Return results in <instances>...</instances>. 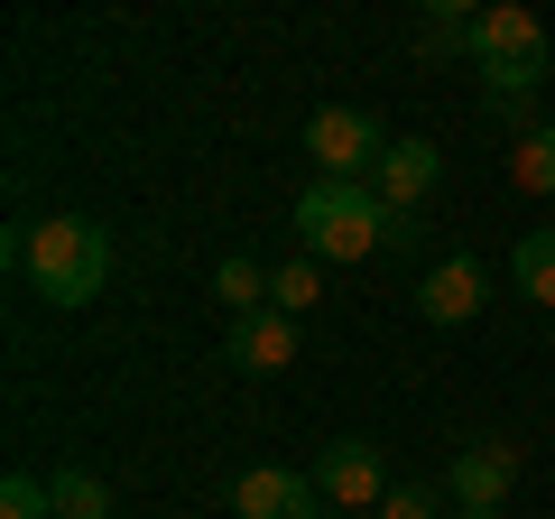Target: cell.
I'll use <instances>...</instances> for the list:
<instances>
[{"instance_id": "obj_13", "label": "cell", "mask_w": 555, "mask_h": 519, "mask_svg": "<svg viewBox=\"0 0 555 519\" xmlns=\"http://www.w3.org/2000/svg\"><path fill=\"white\" fill-rule=\"evenodd\" d=\"M324 298V260H278V269H269V306H278V316H306V306H315Z\"/></svg>"}, {"instance_id": "obj_18", "label": "cell", "mask_w": 555, "mask_h": 519, "mask_svg": "<svg viewBox=\"0 0 555 519\" xmlns=\"http://www.w3.org/2000/svg\"><path fill=\"white\" fill-rule=\"evenodd\" d=\"M0 519H56L47 482H38V473H10V482H0Z\"/></svg>"}, {"instance_id": "obj_8", "label": "cell", "mask_w": 555, "mask_h": 519, "mask_svg": "<svg viewBox=\"0 0 555 519\" xmlns=\"http://www.w3.org/2000/svg\"><path fill=\"white\" fill-rule=\"evenodd\" d=\"M509 482H518V445H463L454 473H444V501L454 510H500Z\"/></svg>"}, {"instance_id": "obj_2", "label": "cell", "mask_w": 555, "mask_h": 519, "mask_svg": "<svg viewBox=\"0 0 555 519\" xmlns=\"http://www.w3.org/2000/svg\"><path fill=\"white\" fill-rule=\"evenodd\" d=\"M297 241L306 260H371L389 251V204L371 195V186H306L297 195Z\"/></svg>"}, {"instance_id": "obj_3", "label": "cell", "mask_w": 555, "mask_h": 519, "mask_svg": "<svg viewBox=\"0 0 555 519\" xmlns=\"http://www.w3.org/2000/svg\"><path fill=\"white\" fill-rule=\"evenodd\" d=\"M306 159H315L324 186H371L379 159H389V130H379L371 112H352V102H324V112L306 121Z\"/></svg>"}, {"instance_id": "obj_12", "label": "cell", "mask_w": 555, "mask_h": 519, "mask_svg": "<svg viewBox=\"0 0 555 519\" xmlns=\"http://www.w3.org/2000/svg\"><path fill=\"white\" fill-rule=\"evenodd\" d=\"M47 501H56V519H120L112 510V482H102L93 464H65V473L47 482Z\"/></svg>"}, {"instance_id": "obj_11", "label": "cell", "mask_w": 555, "mask_h": 519, "mask_svg": "<svg viewBox=\"0 0 555 519\" xmlns=\"http://www.w3.org/2000/svg\"><path fill=\"white\" fill-rule=\"evenodd\" d=\"M509 288L528 306H555V223H537V232L509 251Z\"/></svg>"}, {"instance_id": "obj_17", "label": "cell", "mask_w": 555, "mask_h": 519, "mask_svg": "<svg viewBox=\"0 0 555 519\" xmlns=\"http://www.w3.org/2000/svg\"><path fill=\"white\" fill-rule=\"evenodd\" d=\"M371 519H454V501H444L436 492V482H398V492L389 501H379V510Z\"/></svg>"}, {"instance_id": "obj_15", "label": "cell", "mask_w": 555, "mask_h": 519, "mask_svg": "<svg viewBox=\"0 0 555 519\" xmlns=\"http://www.w3.org/2000/svg\"><path fill=\"white\" fill-rule=\"evenodd\" d=\"M214 298L232 306V325L259 316V306H269V269H259V260H222V269H214Z\"/></svg>"}, {"instance_id": "obj_1", "label": "cell", "mask_w": 555, "mask_h": 519, "mask_svg": "<svg viewBox=\"0 0 555 519\" xmlns=\"http://www.w3.org/2000/svg\"><path fill=\"white\" fill-rule=\"evenodd\" d=\"M20 269L47 306H93L102 279H112V232L93 214H38L20 232Z\"/></svg>"}, {"instance_id": "obj_6", "label": "cell", "mask_w": 555, "mask_h": 519, "mask_svg": "<svg viewBox=\"0 0 555 519\" xmlns=\"http://www.w3.org/2000/svg\"><path fill=\"white\" fill-rule=\"evenodd\" d=\"M481 298H491V269H481L473 251H444V260L416 269V316L426 325H473Z\"/></svg>"}, {"instance_id": "obj_20", "label": "cell", "mask_w": 555, "mask_h": 519, "mask_svg": "<svg viewBox=\"0 0 555 519\" xmlns=\"http://www.w3.org/2000/svg\"><path fill=\"white\" fill-rule=\"evenodd\" d=\"M454 519H500V510H454Z\"/></svg>"}, {"instance_id": "obj_10", "label": "cell", "mask_w": 555, "mask_h": 519, "mask_svg": "<svg viewBox=\"0 0 555 519\" xmlns=\"http://www.w3.org/2000/svg\"><path fill=\"white\" fill-rule=\"evenodd\" d=\"M232 362L241 371H297V316H278V306H259V316H241L232 325Z\"/></svg>"}, {"instance_id": "obj_14", "label": "cell", "mask_w": 555, "mask_h": 519, "mask_svg": "<svg viewBox=\"0 0 555 519\" xmlns=\"http://www.w3.org/2000/svg\"><path fill=\"white\" fill-rule=\"evenodd\" d=\"M416 56H473V10L436 0V10L416 20Z\"/></svg>"}, {"instance_id": "obj_7", "label": "cell", "mask_w": 555, "mask_h": 519, "mask_svg": "<svg viewBox=\"0 0 555 519\" xmlns=\"http://www.w3.org/2000/svg\"><path fill=\"white\" fill-rule=\"evenodd\" d=\"M232 519H324L315 473H287V464H250L232 482Z\"/></svg>"}, {"instance_id": "obj_9", "label": "cell", "mask_w": 555, "mask_h": 519, "mask_svg": "<svg viewBox=\"0 0 555 519\" xmlns=\"http://www.w3.org/2000/svg\"><path fill=\"white\" fill-rule=\"evenodd\" d=\"M444 186V159L426 140H389V159H379V177H371V195L389 204V214H416V204Z\"/></svg>"}, {"instance_id": "obj_4", "label": "cell", "mask_w": 555, "mask_h": 519, "mask_svg": "<svg viewBox=\"0 0 555 519\" xmlns=\"http://www.w3.org/2000/svg\"><path fill=\"white\" fill-rule=\"evenodd\" d=\"M315 492L334 501V510H379L398 482H389V455H379L371 436H334V445L315 455Z\"/></svg>"}, {"instance_id": "obj_16", "label": "cell", "mask_w": 555, "mask_h": 519, "mask_svg": "<svg viewBox=\"0 0 555 519\" xmlns=\"http://www.w3.org/2000/svg\"><path fill=\"white\" fill-rule=\"evenodd\" d=\"M509 177L528 186V195H555V121H537L528 140L509 149Z\"/></svg>"}, {"instance_id": "obj_5", "label": "cell", "mask_w": 555, "mask_h": 519, "mask_svg": "<svg viewBox=\"0 0 555 519\" xmlns=\"http://www.w3.org/2000/svg\"><path fill=\"white\" fill-rule=\"evenodd\" d=\"M473 65L481 75H500V65H555V38H546L537 10L500 0V10H473Z\"/></svg>"}, {"instance_id": "obj_19", "label": "cell", "mask_w": 555, "mask_h": 519, "mask_svg": "<svg viewBox=\"0 0 555 519\" xmlns=\"http://www.w3.org/2000/svg\"><path fill=\"white\" fill-rule=\"evenodd\" d=\"M324 519H371V510H324Z\"/></svg>"}]
</instances>
